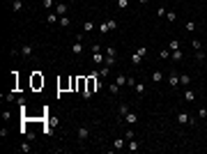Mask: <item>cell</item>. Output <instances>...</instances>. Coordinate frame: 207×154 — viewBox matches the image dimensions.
<instances>
[{
  "instance_id": "1",
  "label": "cell",
  "mask_w": 207,
  "mask_h": 154,
  "mask_svg": "<svg viewBox=\"0 0 207 154\" xmlns=\"http://www.w3.org/2000/svg\"><path fill=\"white\" fill-rule=\"evenodd\" d=\"M97 90H101V83L97 81V76H87V90L83 92V99H90Z\"/></svg>"
},
{
  "instance_id": "2",
  "label": "cell",
  "mask_w": 207,
  "mask_h": 154,
  "mask_svg": "<svg viewBox=\"0 0 207 154\" xmlns=\"http://www.w3.org/2000/svg\"><path fill=\"white\" fill-rule=\"evenodd\" d=\"M92 62H95V65H101V62H104L101 46H99V44H95V46H92Z\"/></svg>"
},
{
  "instance_id": "3",
  "label": "cell",
  "mask_w": 207,
  "mask_h": 154,
  "mask_svg": "<svg viewBox=\"0 0 207 154\" xmlns=\"http://www.w3.org/2000/svg\"><path fill=\"white\" fill-rule=\"evenodd\" d=\"M53 12H55L58 16H67V12H69V5H67V2H55V7H53Z\"/></svg>"
},
{
  "instance_id": "4",
  "label": "cell",
  "mask_w": 207,
  "mask_h": 154,
  "mask_svg": "<svg viewBox=\"0 0 207 154\" xmlns=\"http://www.w3.org/2000/svg\"><path fill=\"white\" fill-rule=\"evenodd\" d=\"M177 124H196V120L189 113H177Z\"/></svg>"
},
{
  "instance_id": "5",
  "label": "cell",
  "mask_w": 207,
  "mask_h": 154,
  "mask_svg": "<svg viewBox=\"0 0 207 154\" xmlns=\"http://www.w3.org/2000/svg\"><path fill=\"white\" fill-rule=\"evenodd\" d=\"M18 53H21L23 58H30V55L34 53V44H23V48H21Z\"/></svg>"
},
{
  "instance_id": "6",
  "label": "cell",
  "mask_w": 207,
  "mask_h": 154,
  "mask_svg": "<svg viewBox=\"0 0 207 154\" xmlns=\"http://www.w3.org/2000/svg\"><path fill=\"white\" fill-rule=\"evenodd\" d=\"M42 85H44V78H42V74H37V71H34V74H32V87L37 90V87H42Z\"/></svg>"
},
{
  "instance_id": "7",
  "label": "cell",
  "mask_w": 207,
  "mask_h": 154,
  "mask_svg": "<svg viewBox=\"0 0 207 154\" xmlns=\"http://www.w3.org/2000/svg\"><path fill=\"white\" fill-rule=\"evenodd\" d=\"M124 122H127V124H136V122H138V115H136V113H127V115H124Z\"/></svg>"
},
{
  "instance_id": "8",
  "label": "cell",
  "mask_w": 207,
  "mask_h": 154,
  "mask_svg": "<svg viewBox=\"0 0 207 154\" xmlns=\"http://www.w3.org/2000/svg\"><path fill=\"white\" fill-rule=\"evenodd\" d=\"M71 53H76V55H81V53H83V44H81V39L71 44Z\"/></svg>"
},
{
  "instance_id": "9",
  "label": "cell",
  "mask_w": 207,
  "mask_h": 154,
  "mask_svg": "<svg viewBox=\"0 0 207 154\" xmlns=\"http://www.w3.org/2000/svg\"><path fill=\"white\" fill-rule=\"evenodd\" d=\"M127 143H129V145H127V150H131V152H138V150H140V145H138L136 138H131V140H127Z\"/></svg>"
},
{
  "instance_id": "10",
  "label": "cell",
  "mask_w": 207,
  "mask_h": 154,
  "mask_svg": "<svg viewBox=\"0 0 207 154\" xmlns=\"http://www.w3.org/2000/svg\"><path fill=\"white\" fill-rule=\"evenodd\" d=\"M115 83H117V85H120V87H124V85H129V78L124 76V74H120V76L115 78Z\"/></svg>"
},
{
  "instance_id": "11",
  "label": "cell",
  "mask_w": 207,
  "mask_h": 154,
  "mask_svg": "<svg viewBox=\"0 0 207 154\" xmlns=\"http://www.w3.org/2000/svg\"><path fill=\"white\" fill-rule=\"evenodd\" d=\"M58 21H60V16H58V14H55V12H51V14H48V16H46V23H58Z\"/></svg>"
},
{
  "instance_id": "12",
  "label": "cell",
  "mask_w": 207,
  "mask_h": 154,
  "mask_svg": "<svg viewBox=\"0 0 207 154\" xmlns=\"http://www.w3.org/2000/svg\"><path fill=\"white\" fill-rule=\"evenodd\" d=\"M78 138H81V140H87V138H90V131H87L85 127H81L78 129Z\"/></svg>"
},
{
  "instance_id": "13",
  "label": "cell",
  "mask_w": 207,
  "mask_h": 154,
  "mask_svg": "<svg viewBox=\"0 0 207 154\" xmlns=\"http://www.w3.org/2000/svg\"><path fill=\"white\" fill-rule=\"evenodd\" d=\"M186 32H196V28H198V23H196V21H186Z\"/></svg>"
},
{
  "instance_id": "14",
  "label": "cell",
  "mask_w": 207,
  "mask_h": 154,
  "mask_svg": "<svg viewBox=\"0 0 207 154\" xmlns=\"http://www.w3.org/2000/svg\"><path fill=\"white\" fill-rule=\"evenodd\" d=\"M12 9H14V12H21V9H23V0H14V2H12Z\"/></svg>"
},
{
  "instance_id": "15",
  "label": "cell",
  "mask_w": 207,
  "mask_h": 154,
  "mask_svg": "<svg viewBox=\"0 0 207 154\" xmlns=\"http://www.w3.org/2000/svg\"><path fill=\"white\" fill-rule=\"evenodd\" d=\"M115 60H117V55H108V58L104 60V65H106V67H113V65H115Z\"/></svg>"
},
{
  "instance_id": "16",
  "label": "cell",
  "mask_w": 207,
  "mask_h": 154,
  "mask_svg": "<svg viewBox=\"0 0 207 154\" xmlns=\"http://www.w3.org/2000/svg\"><path fill=\"white\" fill-rule=\"evenodd\" d=\"M152 81H154V83H161V81H164V71H154V74H152Z\"/></svg>"
},
{
  "instance_id": "17",
  "label": "cell",
  "mask_w": 207,
  "mask_h": 154,
  "mask_svg": "<svg viewBox=\"0 0 207 154\" xmlns=\"http://www.w3.org/2000/svg\"><path fill=\"white\" fill-rule=\"evenodd\" d=\"M117 113H120V117H124V115L129 113V106H127V103H120V108H117Z\"/></svg>"
},
{
  "instance_id": "18",
  "label": "cell",
  "mask_w": 207,
  "mask_h": 154,
  "mask_svg": "<svg viewBox=\"0 0 207 154\" xmlns=\"http://www.w3.org/2000/svg\"><path fill=\"white\" fill-rule=\"evenodd\" d=\"M189 83H191V76L189 74H182L180 76V85H189Z\"/></svg>"
},
{
  "instance_id": "19",
  "label": "cell",
  "mask_w": 207,
  "mask_h": 154,
  "mask_svg": "<svg viewBox=\"0 0 207 154\" xmlns=\"http://www.w3.org/2000/svg\"><path fill=\"white\" fill-rule=\"evenodd\" d=\"M168 81H170V87H177V85H180V76H175V74H170V78H168Z\"/></svg>"
},
{
  "instance_id": "20",
  "label": "cell",
  "mask_w": 207,
  "mask_h": 154,
  "mask_svg": "<svg viewBox=\"0 0 207 154\" xmlns=\"http://www.w3.org/2000/svg\"><path fill=\"white\" fill-rule=\"evenodd\" d=\"M106 26H108V30H117V21H115V18H108Z\"/></svg>"
},
{
  "instance_id": "21",
  "label": "cell",
  "mask_w": 207,
  "mask_h": 154,
  "mask_svg": "<svg viewBox=\"0 0 207 154\" xmlns=\"http://www.w3.org/2000/svg\"><path fill=\"white\" fill-rule=\"evenodd\" d=\"M159 58H161V60H168V58H170V51H168V48H161V51H159Z\"/></svg>"
},
{
  "instance_id": "22",
  "label": "cell",
  "mask_w": 207,
  "mask_h": 154,
  "mask_svg": "<svg viewBox=\"0 0 207 154\" xmlns=\"http://www.w3.org/2000/svg\"><path fill=\"white\" fill-rule=\"evenodd\" d=\"M170 58H172V60H182V58H184V53L177 48V51H172V53H170Z\"/></svg>"
},
{
  "instance_id": "23",
  "label": "cell",
  "mask_w": 207,
  "mask_h": 154,
  "mask_svg": "<svg viewBox=\"0 0 207 154\" xmlns=\"http://www.w3.org/2000/svg\"><path fill=\"white\" fill-rule=\"evenodd\" d=\"M193 99H196V94H193V92H191V90H186V92H184V101H193Z\"/></svg>"
},
{
  "instance_id": "24",
  "label": "cell",
  "mask_w": 207,
  "mask_h": 154,
  "mask_svg": "<svg viewBox=\"0 0 207 154\" xmlns=\"http://www.w3.org/2000/svg\"><path fill=\"white\" fill-rule=\"evenodd\" d=\"M136 94H145V83H136Z\"/></svg>"
},
{
  "instance_id": "25",
  "label": "cell",
  "mask_w": 207,
  "mask_h": 154,
  "mask_svg": "<svg viewBox=\"0 0 207 154\" xmlns=\"http://www.w3.org/2000/svg\"><path fill=\"white\" fill-rule=\"evenodd\" d=\"M92 28H95V23H92V21H85V23H83V32H90Z\"/></svg>"
},
{
  "instance_id": "26",
  "label": "cell",
  "mask_w": 207,
  "mask_h": 154,
  "mask_svg": "<svg viewBox=\"0 0 207 154\" xmlns=\"http://www.w3.org/2000/svg\"><path fill=\"white\" fill-rule=\"evenodd\" d=\"M60 26L62 28H69V26H71V21H69L67 16H60Z\"/></svg>"
},
{
  "instance_id": "27",
  "label": "cell",
  "mask_w": 207,
  "mask_h": 154,
  "mask_svg": "<svg viewBox=\"0 0 207 154\" xmlns=\"http://www.w3.org/2000/svg\"><path fill=\"white\" fill-rule=\"evenodd\" d=\"M166 18H168V21H170V23H172V21L177 18V14H175V12H172V9H170V12H166Z\"/></svg>"
},
{
  "instance_id": "28",
  "label": "cell",
  "mask_w": 207,
  "mask_h": 154,
  "mask_svg": "<svg viewBox=\"0 0 207 154\" xmlns=\"http://www.w3.org/2000/svg\"><path fill=\"white\" fill-rule=\"evenodd\" d=\"M117 7H120V9H127V7H129V0H117Z\"/></svg>"
},
{
  "instance_id": "29",
  "label": "cell",
  "mask_w": 207,
  "mask_h": 154,
  "mask_svg": "<svg viewBox=\"0 0 207 154\" xmlns=\"http://www.w3.org/2000/svg\"><path fill=\"white\" fill-rule=\"evenodd\" d=\"M108 74H111V67H106V65H104L101 71H99V76H108Z\"/></svg>"
},
{
  "instance_id": "30",
  "label": "cell",
  "mask_w": 207,
  "mask_h": 154,
  "mask_svg": "<svg viewBox=\"0 0 207 154\" xmlns=\"http://www.w3.org/2000/svg\"><path fill=\"white\" fill-rule=\"evenodd\" d=\"M18 150H21V152H30L32 147H30V143H21V147H18Z\"/></svg>"
},
{
  "instance_id": "31",
  "label": "cell",
  "mask_w": 207,
  "mask_h": 154,
  "mask_svg": "<svg viewBox=\"0 0 207 154\" xmlns=\"http://www.w3.org/2000/svg\"><path fill=\"white\" fill-rule=\"evenodd\" d=\"M203 48V42L200 39H193V51H200Z\"/></svg>"
},
{
  "instance_id": "32",
  "label": "cell",
  "mask_w": 207,
  "mask_h": 154,
  "mask_svg": "<svg viewBox=\"0 0 207 154\" xmlns=\"http://www.w3.org/2000/svg\"><path fill=\"white\" fill-rule=\"evenodd\" d=\"M108 90H111L113 94H117V92H120V85H117V83H111V87H108Z\"/></svg>"
},
{
  "instance_id": "33",
  "label": "cell",
  "mask_w": 207,
  "mask_h": 154,
  "mask_svg": "<svg viewBox=\"0 0 207 154\" xmlns=\"http://www.w3.org/2000/svg\"><path fill=\"white\" fill-rule=\"evenodd\" d=\"M42 2H44V7H46V9H51V7H55V2H53V0H42Z\"/></svg>"
},
{
  "instance_id": "34",
  "label": "cell",
  "mask_w": 207,
  "mask_h": 154,
  "mask_svg": "<svg viewBox=\"0 0 207 154\" xmlns=\"http://www.w3.org/2000/svg\"><path fill=\"white\" fill-rule=\"evenodd\" d=\"M177 48H180V42H177V39H172V42H170V51H177Z\"/></svg>"
},
{
  "instance_id": "35",
  "label": "cell",
  "mask_w": 207,
  "mask_h": 154,
  "mask_svg": "<svg viewBox=\"0 0 207 154\" xmlns=\"http://www.w3.org/2000/svg\"><path fill=\"white\" fill-rule=\"evenodd\" d=\"M205 55H207V53L203 51V48H200V51H196V60H203V58H205Z\"/></svg>"
},
{
  "instance_id": "36",
  "label": "cell",
  "mask_w": 207,
  "mask_h": 154,
  "mask_svg": "<svg viewBox=\"0 0 207 154\" xmlns=\"http://www.w3.org/2000/svg\"><path fill=\"white\" fill-rule=\"evenodd\" d=\"M140 60H143V58H140L138 53H136V55H131V62H134V65H140Z\"/></svg>"
},
{
  "instance_id": "37",
  "label": "cell",
  "mask_w": 207,
  "mask_h": 154,
  "mask_svg": "<svg viewBox=\"0 0 207 154\" xmlns=\"http://www.w3.org/2000/svg\"><path fill=\"white\" fill-rule=\"evenodd\" d=\"M124 147V138H120V140H115V150H122Z\"/></svg>"
},
{
  "instance_id": "38",
  "label": "cell",
  "mask_w": 207,
  "mask_h": 154,
  "mask_svg": "<svg viewBox=\"0 0 207 154\" xmlns=\"http://www.w3.org/2000/svg\"><path fill=\"white\" fill-rule=\"evenodd\" d=\"M136 53H138V55H140V58H143V55H145V53H147V46H140V48H138Z\"/></svg>"
},
{
  "instance_id": "39",
  "label": "cell",
  "mask_w": 207,
  "mask_h": 154,
  "mask_svg": "<svg viewBox=\"0 0 207 154\" xmlns=\"http://www.w3.org/2000/svg\"><path fill=\"white\" fill-rule=\"evenodd\" d=\"M99 32L106 34V32H108V26H106V23H101V26H99Z\"/></svg>"
},
{
  "instance_id": "40",
  "label": "cell",
  "mask_w": 207,
  "mask_h": 154,
  "mask_svg": "<svg viewBox=\"0 0 207 154\" xmlns=\"http://www.w3.org/2000/svg\"><path fill=\"white\" fill-rule=\"evenodd\" d=\"M198 117H203V120H205V117H207V108H200V111H198Z\"/></svg>"
},
{
  "instance_id": "41",
  "label": "cell",
  "mask_w": 207,
  "mask_h": 154,
  "mask_svg": "<svg viewBox=\"0 0 207 154\" xmlns=\"http://www.w3.org/2000/svg\"><path fill=\"white\" fill-rule=\"evenodd\" d=\"M106 55H117V53H115V48H113V46H108V48H106Z\"/></svg>"
},
{
  "instance_id": "42",
  "label": "cell",
  "mask_w": 207,
  "mask_h": 154,
  "mask_svg": "<svg viewBox=\"0 0 207 154\" xmlns=\"http://www.w3.org/2000/svg\"><path fill=\"white\" fill-rule=\"evenodd\" d=\"M131 138H134V131H131V129H129V131L124 133V140H131Z\"/></svg>"
},
{
  "instance_id": "43",
  "label": "cell",
  "mask_w": 207,
  "mask_h": 154,
  "mask_svg": "<svg viewBox=\"0 0 207 154\" xmlns=\"http://www.w3.org/2000/svg\"><path fill=\"white\" fill-rule=\"evenodd\" d=\"M138 2H140V5H147V0H138Z\"/></svg>"
},
{
  "instance_id": "44",
  "label": "cell",
  "mask_w": 207,
  "mask_h": 154,
  "mask_svg": "<svg viewBox=\"0 0 207 154\" xmlns=\"http://www.w3.org/2000/svg\"><path fill=\"white\" fill-rule=\"evenodd\" d=\"M205 53H207V46H205Z\"/></svg>"
},
{
  "instance_id": "45",
  "label": "cell",
  "mask_w": 207,
  "mask_h": 154,
  "mask_svg": "<svg viewBox=\"0 0 207 154\" xmlns=\"http://www.w3.org/2000/svg\"><path fill=\"white\" fill-rule=\"evenodd\" d=\"M205 120H207V117H205Z\"/></svg>"
}]
</instances>
